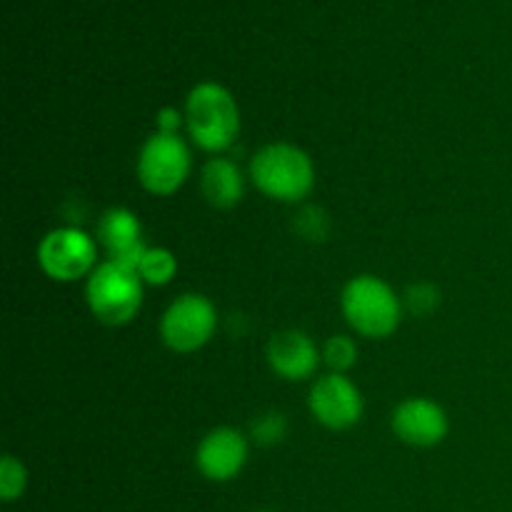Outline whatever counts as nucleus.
<instances>
[{
    "label": "nucleus",
    "mask_w": 512,
    "mask_h": 512,
    "mask_svg": "<svg viewBox=\"0 0 512 512\" xmlns=\"http://www.w3.org/2000/svg\"><path fill=\"white\" fill-rule=\"evenodd\" d=\"M185 128L205 153L223 155L240 135V108L225 85L198 83L185 98Z\"/></svg>",
    "instance_id": "obj_1"
},
{
    "label": "nucleus",
    "mask_w": 512,
    "mask_h": 512,
    "mask_svg": "<svg viewBox=\"0 0 512 512\" xmlns=\"http://www.w3.org/2000/svg\"><path fill=\"white\" fill-rule=\"evenodd\" d=\"M250 183L275 203H303L315 188V165L293 143H270L250 160Z\"/></svg>",
    "instance_id": "obj_2"
},
{
    "label": "nucleus",
    "mask_w": 512,
    "mask_h": 512,
    "mask_svg": "<svg viewBox=\"0 0 512 512\" xmlns=\"http://www.w3.org/2000/svg\"><path fill=\"white\" fill-rule=\"evenodd\" d=\"M340 310L358 335L370 340L390 338L403 320V300L378 275H355L345 283Z\"/></svg>",
    "instance_id": "obj_3"
},
{
    "label": "nucleus",
    "mask_w": 512,
    "mask_h": 512,
    "mask_svg": "<svg viewBox=\"0 0 512 512\" xmlns=\"http://www.w3.org/2000/svg\"><path fill=\"white\" fill-rule=\"evenodd\" d=\"M143 285L138 270L125 268L115 260H103L85 285L90 313L110 328L128 325L143 308Z\"/></svg>",
    "instance_id": "obj_4"
},
{
    "label": "nucleus",
    "mask_w": 512,
    "mask_h": 512,
    "mask_svg": "<svg viewBox=\"0 0 512 512\" xmlns=\"http://www.w3.org/2000/svg\"><path fill=\"white\" fill-rule=\"evenodd\" d=\"M138 180L148 193L173 195L178 193L190 178L193 170V155H190L188 143L180 135L158 133L148 135L138 153Z\"/></svg>",
    "instance_id": "obj_5"
},
{
    "label": "nucleus",
    "mask_w": 512,
    "mask_h": 512,
    "mask_svg": "<svg viewBox=\"0 0 512 512\" xmlns=\"http://www.w3.org/2000/svg\"><path fill=\"white\" fill-rule=\"evenodd\" d=\"M218 330V310L200 293H183L160 318V340L173 353H195L205 348Z\"/></svg>",
    "instance_id": "obj_6"
},
{
    "label": "nucleus",
    "mask_w": 512,
    "mask_h": 512,
    "mask_svg": "<svg viewBox=\"0 0 512 512\" xmlns=\"http://www.w3.org/2000/svg\"><path fill=\"white\" fill-rule=\"evenodd\" d=\"M38 265L55 283L90 278L98 268V240L80 228H55L40 240Z\"/></svg>",
    "instance_id": "obj_7"
},
{
    "label": "nucleus",
    "mask_w": 512,
    "mask_h": 512,
    "mask_svg": "<svg viewBox=\"0 0 512 512\" xmlns=\"http://www.w3.org/2000/svg\"><path fill=\"white\" fill-rule=\"evenodd\" d=\"M313 418L328 430H348L360 423L365 410L363 393L358 385L343 373L320 375L308 395Z\"/></svg>",
    "instance_id": "obj_8"
},
{
    "label": "nucleus",
    "mask_w": 512,
    "mask_h": 512,
    "mask_svg": "<svg viewBox=\"0 0 512 512\" xmlns=\"http://www.w3.org/2000/svg\"><path fill=\"white\" fill-rule=\"evenodd\" d=\"M248 440L240 430L215 428L200 440L198 450H195V468L210 483H230L243 473L245 463H248Z\"/></svg>",
    "instance_id": "obj_9"
},
{
    "label": "nucleus",
    "mask_w": 512,
    "mask_h": 512,
    "mask_svg": "<svg viewBox=\"0 0 512 512\" xmlns=\"http://www.w3.org/2000/svg\"><path fill=\"white\" fill-rule=\"evenodd\" d=\"M393 433L413 448H433L448 438V413L430 398H408L393 410Z\"/></svg>",
    "instance_id": "obj_10"
},
{
    "label": "nucleus",
    "mask_w": 512,
    "mask_h": 512,
    "mask_svg": "<svg viewBox=\"0 0 512 512\" xmlns=\"http://www.w3.org/2000/svg\"><path fill=\"white\" fill-rule=\"evenodd\" d=\"M95 240L105 248L108 260L138 270L148 245L143 240V225L140 218L128 208H110L100 215Z\"/></svg>",
    "instance_id": "obj_11"
},
{
    "label": "nucleus",
    "mask_w": 512,
    "mask_h": 512,
    "mask_svg": "<svg viewBox=\"0 0 512 512\" xmlns=\"http://www.w3.org/2000/svg\"><path fill=\"white\" fill-rule=\"evenodd\" d=\"M268 363L278 378L303 383L320 368V348L303 330H283L268 345Z\"/></svg>",
    "instance_id": "obj_12"
},
{
    "label": "nucleus",
    "mask_w": 512,
    "mask_h": 512,
    "mask_svg": "<svg viewBox=\"0 0 512 512\" xmlns=\"http://www.w3.org/2000/svg\"><path fill=\"white\" fill-rule=\"evenodd\" d=\"M200 190H203V198L213 208H235L245 195V175L235 160L225 158V155H215L203 165Z\"/></svg>",
    "instance_id": "obj_13"
},
{
    "label": "nucleus",
    "mask_w": 512,
    "mask_h": 512,
    "mask_svg": "<svg viewBox=\"0 0 512 512\" xmlns=\"http://www.w3.org/2000/svg\"><path fill=\"white\" fill-rule=\"evenodd\" d=\"M138 273L145 285H168L178 275V258L168 248H148Z\"/></svg>",
    "instance_id": "obj_14"
},
{
    "label": "nucleus",
    "mask_w": 512,
    "mask_h": 512,
    "mask_svg": "<svg viewBox=\"0 0 512 512\" xmlns=\"http://www.w3.org/2000/svg\"><path fill=\"white\" fill-rule=\"evenodd\" d=\"M28 488V470L13 455H3L0 460V498L3 503H15L25 495Z\"/></svg>",
    "instance_id": "obj_15"
},
{
    "label": "nucleus",
    "mask_w": 512,
    "mask_h": 512,
    "mask_svg": "<svg viewBox=\"0 0 512 512\" xmlns=\"http://www.w3.org/2000/svg\"><path fill=\"white\" fill-rule=\"evenodd\" d=\"M323 360L333 373H348L358 363V345L348 335H333L323 345Z\"/></svg>",
    "instance_id": "obj_16"
},
{
    "label": "nucleus",
    "mask_w": 512,
    "mask_h": 512,
    "mask_svg": "<svg viewBox=\"0 0 512 512\" xmlns=\"http://www.w3.org/2000/svg\"><path fill=\"white\" fill-rule=\"evenodd\" d=\"M253 438L263 445H275L285 438V418L278 413H268L253 425Z\"/></svg>",
    "instance_id": "obj_17"
},
{
    "label": "nucleus",
    "mask_w": 512,
    "mask_h": 512,
    "mask_svg": "<svg viewBox=\"0 0 512 512\" xmlns=\"http://www.w3.org/2000/svg\"><path fill=\"white\" fill-rule=\"evenodd\" d=\"M405 303L410 305V310L413 313H430V310H435L440 305V293L433 288L430 283H420V285H413V288L408 290V295H405Z\"/></svg>",
    "instance_id": "obj_18"
},
{
    "label": "nucleus",
    "mask_w": 512,
    "mask_h": 512,
    "mask_svg": "<svg viewBox=\"0 0 512 512\" xmlns=\"http://www.w3.org/2000/svg\"><path fill=\"white\" fill-rule=\"evenodd\" d=\"M185 125V113H180L178 108H160L155 115V128L158 133H170L180 135V128Z\"/></svg>",
    "instance_id": "obj_19"
},
{
    "label": "nucleus",
    "mask_w": 512,
    "mask_h": 512,
    "mask_svg": "<svg viewBox=\"0 0 512 512\" xmlns=\"http://www.w3.org/2000/svg\"><path fill=\"white\" fill-rule=\"evenodd\" d=\"M260 512H270V510H260Z\"/></svg>",
    "instance_id": "obj_20"
}]
</instances>
